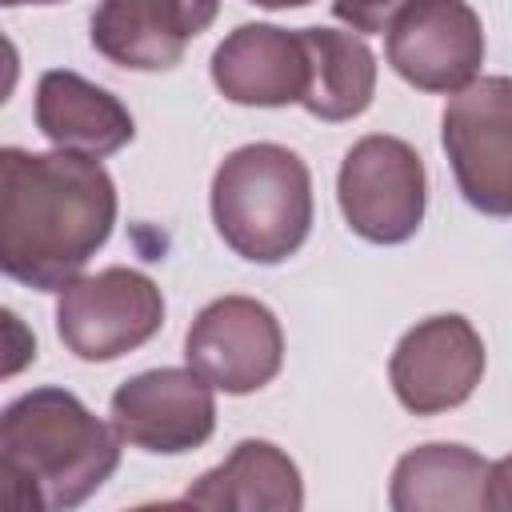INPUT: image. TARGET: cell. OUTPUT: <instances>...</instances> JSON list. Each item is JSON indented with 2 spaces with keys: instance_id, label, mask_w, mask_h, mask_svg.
<instances>
[{
  "instance_id": "6da1fadb",
  "label": "cell",
  "mask_w": 512,
  "mask_h": 512,
  "mask_svg": "<svg viewBox=\"0 0 512 512\" xmlns=\"http://www.w3.org/2000/svg\"><path fill=\"white\" fill-rule=\"evenodd\" d=\"M116 184L76 152L0 148V276L60 292L108 244Z\"/></svg>"
},
{
  "instance_id": "7a4b0ae2",
  "label": "cell",
  "mask_w": 512,
  "mask_h": 512,
  "mask_svg": "<svg viewBox=\"0 0 512 512\" xmlns=\"http://www.w3.org/2000/svg\"><path fill=\"white\" fill-rule=\"evenodd\" d=\"M0 464L40 508H76L120 468V436L68 388H32L0 408Z\"/></svg>"
},
{
  "instance_id": "3957f363",
  "label": "cell",
  "mask_w": 512,
  "mask_h": 512,
  "mask_svg": "<svg viewBox=\"0 0 512 512\" xmlns=\"http://www.w3.org/2000/svg\"><path fill=\"white\" fill-rule=\"evenodd\" d=\"M212 224L252 264H284L312 232V172L272 140L228 152L212 176Z\"/></svg>"
},
{
  "instance_id": "277c9868",
  "label": "cell",
  "mask_w": 512,
  "mask_h": 512,
  "mask_svg": "<svg viewBox=\"0 0 512 512\" xmlns=\"http://www.w3.org/2000/svg\"><path fill=\"white\" fill-rule=\"evenodd\" d=\"M336 200L348 228L368 244H404L420 232L428 208V176L420 152L400 140L372 132L356 140L336 176Z\"/></svg>"
},
{
  "instance_id": "5b68a950",
  "label": "cell",
  "mask_w": 512,
  "mask_h": 512,
  "mask_svg": "<svg viewBox=\"0 0 512 512\" xmlns=\"http://www.w3.org/2000/svg\"><path fill=\"white\" fill-rule=\"evenodd\" d=\"M164 328V296L152 276L112 264L72 276L56 300V332L64 348L88 364L116 360L148 344Z\"/></svg>"
},
{
  "instance_id": "8992f818",
  "label": "cell",
  "mask_w": 512,
  "mask_h": 512,
  "mask_svg": "<svg viewBox=\"0 0 512 512\" xmlns=\"http://www.w3.org/2000/svg\"><path fill=\"white\" fill-rule=\"evenodd\" d=\"M440 144L448 152L460 196L484 216L512 212V80L476 76L452 92Z\"/></svg>"
},
{
  "instance_id": "52a82bcc",
  "label": "cell",
  "mask_w": 512,
  "mask_h": 512,
  "mask_svg": "<svg viewBox=\"0 0 512 512\" xmlns=\"http://www.w3.org/2000/svg\"><path fill=\"white\" fill-rule=\"evenodd\" d=\"M184 356L196 376L228 396H248L272 384L284 368V328L276 312L252 296H220L204 304L184 336Z\"/></svg>"
},
{
  "instance_id": "ba28073f",
  "label": "cell",
  "mask_w": 512,
  "mask_h": 512,
  "mask_svg": "<svg viewBox=\"0 0 512 512\" xmlns=\"http://www.w3.org/2000/svg\"><path fill=\"white\" fill-rule=\"evenodd\" d=\"M384 56L420 92H460L480 76L484 24L468 0H408L388 24Z\"/></svg>"
},
{
  "instance_id": "9c48e42d",
  "label": "cell",
  "mask_w": 512,
  "mask_h": 512,
  "mask_svg": "<svg viewBox=\"0 0 512 512\" xmlns=\"http://www.w3.org/2000/svg\"><path fill=\"white\" fill-rule=\"evenodd\" d=\"M108 416L124 444L156 456L192 452L216 432L212 384L192 368H152L128 376L112 392Z\"/></svg>"
},
{
  "instance_id": "30bf717a",
  "label": "cell",
  "mask_w": 512,
  "mask_h": 512,
  "mask_svg": "<svg viewBox=\"0 0 512 512\" xmlns=\"http://www.w3.org/2000/svg\"><path fill=\"white\" fill-rule=\"evenodd\" d=\"M480 376H484V340L456 312L428 316L416 328H408L388 360L392 392L416 416L460 408L476 392Z\"/></svg>"
},
{
  "instance_id": "8fae6325",
  "label": "cell",
  "mask_w": 512,
  "mask_h": 512,
  "mask_svg": "<svg viewBox=\"0 0 512 512\" xmlns=\"http://www.w3.org/2000/svg\"><path fill=\"white\" fill-rule=\"evenodd\" d=\"M508 464L484 460L464 444H420L392 468L388 504L396 512H476L504 508Z\"/></svg>"
},
{
  "instance_id": "7c38bea8",
  "label": "cell",
  "mask_w": 512,
  "mask_h": 512,
  "mask_svg": "<svg viewBox=\"0 0 512 512\" xmlns=\"http://www.w3.org/2000/svg\"><path fill=\"white\" fill-rule=\"evenodd\" d=\"M212 84L224 100L244 108L300 104L308 84V52L300 28L240 24L212 52Z\"/></svg>"
},
{
  "instance_id": "4fadbf2b",
  "label": "cell",
  "mask_w": 512,
  "mask_h": 512,
  "mask_svg": "<svg viewBox=\"0 0 512 512\" xmlns=\"http://www.w3.org/2000/svg\"><path fill=\"white\" fill-rule=\"evenodd\" d=\"M36 128L64 152L104 160L120 152L132 136V112L100 84L84 80L80 72L52 68L36 84Z\"/></svg>"
},
{
  "instance_id": "5bb4252c",
  "label": "cell",
  "mask_w": 512,
  "mask_h": 512,
  "mask_svg": "<svg viewBox=\"0 0 512 512\" xmlns=\"http://www.w3.org/2000/svg\"><path fill=\"white\" fill-rule=\"evenodd\" d=\"M180 500L212 512H296L304 508V480L272 440H240L228 460L204 472Z\"/></svg>"
},
{
  "instance_id": "9a60e30c",
  "label": "cell",
  "mask_w": 512,
  "mask_h": 512,
  "mask_svg": "<svg viewBox=\"0 0 512 512\" xmlns=\"http://www.w3.org/2000/svg\"><path fill=\"white\" fill-rule=\"evenodd\" d=\"M188 40L192 32L172 0H100L92 12V48L116 68H176Z\"/></svg>"
},
{
  "instance_id": "2e32d148",
  "label": "cell",
  "mask_w": 512,
  "mask_h": 512,
  "mask_svg": "<svg viewBox=\"0 0 512 512\" xmlns=\"http://www.w3.org/2000/svg\"><path fill=\"white\" fill-rule=\"evenodd\" d=\"M308 52V84H304V112L340 124L360 116L376 96V56L372 48L336 28H300Z\"/></svg>"
},
{
  "instance_id": "e0dca14e",
  "label": "cell",
  "mask_w": 512,
  "mask_h": 512,
  "mask_svg": "<svg viewBox=\"0 0 512 512\" xmlns=\"http://www.w3.org/2000/svg\"><path fill=\"white\" fill-rule=\"evenodd\" d=\"M32 364H36V332L28 328V320H20V312L0 308V380L20 376Z\"/></svg>"
},
{
  "instance_id": "ac0fdd59",
  "label": "cell",
  "mask_w": 512,
  "mask_h": 512,
  "mask_svg": "<svg viewBox=\"0 0 512 512\" xmlns=\"http://www.w3.org/2000/svg\"><path fill=\"white\" fill-rule=\"evenodd\" d=\"M404 4L408 0H332V16L352 32L376 36V32H388V24L400 16Z\"/></svg>"
},
{
  "instance_id": "d6986e66",
  "label": "cell",
  "mask_w": 512,
  "mask_h": 512,
  "mask_svg": "<svg viewBox=\"0 0 512 512\" xmlns=\"http://www.w3.org/2000/svg\"><path fill=\"white\" fill-rule=\"evenodd\" d=\"M16 84H20V52H16V44L0 32V108L12 100Z\"/></svg>"
},
{
  "instance_id": "ffe728a7",
  "label": "cell",
  "mask_w": 512,
  "mask_h": 512,
  "mask_svg": "<svg viewBox=\"0 0 512 512\" xmlns=\"http://www.w3.org/2000/svg\"><path fill=\"white\" fill-rule=\"evenodd\" d=\"M172 4L180 8V16H184L192 36H200L216 20V12H220V0H172Z\"/></svg>"
},
{
  "instance_id": "44dd1931",
  "label": "cell",
  "mask_w": 512,
  "mask_h": 512,
  "mask_svg": "<svg viewBox=\"0 0 512 512\" xmlns=\"http://www.w3.org/2000/svg\"><path fill=\"white\" fill-rule=\"evenodd\" d=\"M248 4H256V8H268V12H276V8H304V4H312V0H248Z\"/></svg>"
},
{
  "instance_id": "7402d4cb",
  "label": "cell",
  "mask_w": 512,
  "mask_h": 512,
  "mask_svg": "<svg viewBox=\"0 0 512 512\" xmlns=\"http://www.w3.org/2000/svg\"><path fill=\"white\" fill-rule=\"evenodd\" d=\"M20 4H64V0H0V8H20Z\"/></svg>"
}]
</instances>
